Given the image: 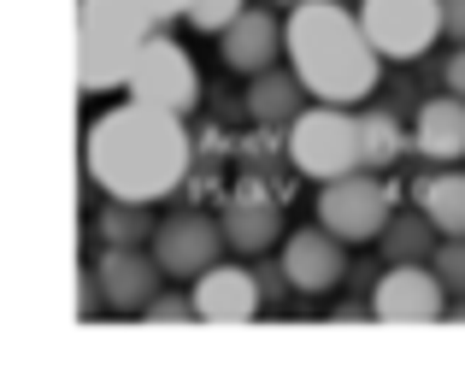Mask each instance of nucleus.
Masks as SVG:
<instances>
[{
	"label": "nucleus",
	"mask_w": 465,
	"mask_h": 389,
	"mask_svg": "<svg viewBox=\"0 0 465 389\" xmlns=\"http://www.w3.org/2000/svg\"><path fill=\"white\" fill-rule=\"evenodd\" d=\"M83 172L101 194L118 201H165L189 172V130L183 113L148 101H124L83 130Z\"/></svg>",
	"instance_id": "obj_1"
},
{
	"label": "nucleus",
	"mask_w": 465,
	"mask_h": 389,
	"mask_svg": "<svg viewBox=\"0 0 465 389\" xmlns=\"http://www.w3.org/2000/svg\"><path fill=\"white\" fill-rule=\"evenodd\" d=\"M289 65L301 71L312 101H336V106H360L377 89L383 54L371 47L360 24V6L341 0H307L289 12Z\"/></svg>",
	"instance_id": "obj_2"
},
{
	"label": "nucleus",
	"mask_w": 465,
	"mask_h": 389,
	"mask_svg": "<svg viewBox=\"0 0 465 389\" xmlns=\"http://www.w3.org/2000/svg\"><path fill=\"white\" fill-rule=\"evenodd\" d=\"M153 30L159 18L148 12V0H77V89H124Z\"/></svg>",
	"instance_id": "obj_3"
},
{
	"label": "nucleus",
	"mask_w": 465,
	"mask_h": 389,
	"mask_svg": "<svg viewBox=\"0 0 465 389\" xmlns=\"http://www.w3.org/2000/svg\"><path fill=\"white\" fill-rule=\"evenodd\" d=\"M289 160L307 172L312 184H336V177L360 172V113L336 101H312L307 113L289 125Z\"/></svg>",
	"instance_id": "obj_4"
},
{
	"label": "nucleus",
	"mask_w": 465,
	"mask_h": 389,
	"mask_svg": "<svg viewBox=\"0 0 465 389\" xmlns=\"http://www.w3.org/2000/svg\"><path fill=\"white\" fill-rule=\"evenodd\" d=\"M389 218H395V189L383 184V172H348L336 177V184L318 189V224L336 230L341 242H377L389 230Z\"/></svg>",
	"instance_id": "obj_5"
},
{
	"label": "nucleus",
	"mask_w": 465,
	"mask_h": 389,
	"mask_svg": "<svg viewBox=\"0 0 465 389\" xmlns=\"http://www.w3.org/2000/svg\"><path fill=\"white\" fill-rule=\"evenodd\" d=\"M360 24L371 35V47L395 65L424 59L442 42V0H360Z\"/></svg>",
	"instance_id": "obj_6"
},
{
	"label": "nucleus",
	"mask_w": 465,
	"mask_h": 389,
	"mask_svg": "<svg viewBox=\"0 0 465 389\" xmlns=\"http://www.w3.org/2000/svg\"><path fill=\"white\" fill-rule=\"evenodd\" d=\"M124 89H130V101L165 106V113H194V106H201V71H194L189 47H183L177 35L153 30Z\"/></svg>",
	"instance_id": "obj_7"
},
{
	"label": "nucleus",
	"mask_w": 465,
	"mask_h": 389,
	"mask_svg": "<svg viewBox=\"0 0 465 389\" xmlns=\"http://www.w3.org/2000/svg\"><path fill=\"white\" fill-rule=\"evenodd\" d=\"M448 284L436 277L430 260H407V265H383V277L371 284V313L383 324H436L448 313Z\"/></svg>",
	"instance_id": "obj_8"
},
{
	"label": "nucleus",
	"mask_w": 465,
	"mask_h": 389,
	"mask_svg": "<svg viewBox=\"0 0 465 389\" xmlns=\"http://www.w3.org/2000/svg\"><path fill=\"white\" fill-rule=\"evenodd\" d=\"M224 242H230L224 218H213V213H177L153 230V254L165 265V277H177V284H189L206 265L224 260Z\"/></svg>",
	"instance_id": "obj_9"
},
{
	"label": "nucleus",
	"mask_w": 465,
	"mask_h": 389,
	"mask_svg": "<svg viewBox=\"0 0 465 389\" xmlns=\"http://www.w3.org/2000/svg\"><path fill=\"white\" fill-rule=\"evenodd\" d=\"M289 54V18H277V6H248L224 35H218V59L236 77H260Z\"/></svg>",
	"instance_id": "obj_10"
},
{
	"label": "nucleus",
	"mask_w": 465,
	"mask_h": 389,
	"mask_svg": "<svg viewBox=\"0 0 465 389\" xmlns=\"http://www.w3.org/2000/svg\"><path fill=\"white\" fill-rule=\"evenodd\" d=\"M260 307H265L260 272H248L236 260H218L194 277V313H201V324H248Z\"/></svg>",
	"instance_id": "obj_11"
},
{
	"label": "nucleus",
	"mask_w": 465,
	"mask_h": 389,
	"mask_svg": "<svg viewBox=\"0 0 465 389\" xmlns=\"http://www.w3.org/2000/svg\"><path fill=\"white\" fill-rule=\"evenodd\" d=\"M283 272H289V289H301V295H330L348 277V242L324 224L295 230L283 242Z\"/></svg>",
	"instance_id": "obj_12"
},
{
	"label": "nucleus",
	"mask_w": 465,
	"mask_h": 389,
	"mask_svg": "<svg viewBox=\"0 0 465 389\" xmlns=\"http://www.w3.org/2000/svg\"><path fill=\"white\" fill-rule=\"evenodd\" d=\"M94 272H101V289H106L113 313H142L165 289V265H159L153 248H101Z\"/></svg>",
	"instance_id": "obj_13"
},
{
	"label": "nucleus",
	"mask_w": 465,
	"mask_h": 389,
	"mask_svg": "<svg viewBox=\"0 0 465 389\" xmlns=\"http://www.w3.org/2000/svg\"><path fill=\"white\" fill-rule=\"evenodd\" d=\"M412 148L430 165L465 160V101L460 95H436V101L419 106V118H412Z\"/></svg>",
	"instance_id": "obj_14"
},
{
	"label": "nucleus",
	"mask_w": 465,
	"mask_h": 389,
	"mask_svg": "<svg viewBox=\"0 0 465 389\" xmlns=\"http://www.w3.org/2000/svg\"><path fill=\"white\" fill-rule=\"evenodd\" d=\"M307 83H301V71L289 65V71H260L253 77V89H248V118L253 125H265V130H289L301 113H307Z\"/></svg>",
	"instance_id": "obj_15"
},
{
	"label": "nucleus",
	"mask_w": 465,
	"mask_h": 389,
	"mask_svg": "<svg viewBox=\"0 0 465 389\" xmlns=\"http://www.w3.org/2000/svg\"><path fill=\"white\" fill-rule=\"evenodd\" d=\"M277 230H283V218H277V206L265 201V194H230L224 236H230L236 254H265L277 242Z\"/></svg>",
	"instance_id": "obj_16"
},
{
	"label": "nucleus",
	"mask_w": 465,
	"mask_h": 389,
	"mask_svg": "<svg viewBox=\"0 0 465 389\" xmlns=\"http://www.w3.org/2000/svg\"><path fill=\"white\" fill-rule=\"evenodd\" d=\"M436 242H442V230L430 224V213H424V206H412V213H395V218H389V230L377 236V248H383V265H407V260H430Z\"/></svg>",
	"instance_id": "obj_17"
},
{
	"label": "nucleus",
	"mask_w": 465,
	"mask_h": 389,
	"mask_svg": "<svg viewBox=\"0 0 465 389\" xmlns=\"http://www.w3.org/2000/svg\"><path fill=\"white\" fill-rule=\"evenodd\" d=\"M412 201L430 213L442 236H465V172H430L412 184Z\"/></svg>",
	"instance_id": "obj_18"
},
{
	"label": "nucleus",
	"mask_w": 465,
	"mask_h": 389,
	"mask_svg": "<svg viewBox=\"0 0 465 389\" xmlns=\"http://www.w3.org/2000/svg\"><path fill=\"white\" fill-rule=\"evenodd\" d=\"M153 213L148 201H118V194H106L101 218H94V236L106 242V248H153Z\"/></svg>",
	"instance_id": "obj_19"
},
{
	"label": "nucleus",
	"mask_w": 465,
	"mask_h": 389,
	"mask_svg": "<svg viewBox=\"0 0 465 389\" xmlns=\"http://www.w3.org/2000/svg\"><path fill=\"white\" fill-rule=\"evenodd\" d=\"M407 130H401V118L389 113V106H360V160L365 172H389V165L407 154Z\"/></svg>",
	"instance_id": "obj_20"
},
{
	"label": "nucleus",
	"mask_w": 465,
	"mask_h": 389,
	"mask_svg": "<svg viewBox=\"0 0 465 389\" xmlns=\"http://www.w3.org/2000/svg\"><path fill=\"white\" fill-rule=\"evenodd\" d=\"M430 265H436V277L448 284V295H465V236H442L436 254H430Z\"/></svg>",
	"instance_id": "obj_21"
},
{
	"label": "nucleus",
	"mask_w": 465,
	"mask_h": 389,
	"mask_svg": "<svg viewBox=\"0 0 465 389\" xmlns=\"http://www.w3.org/2000/svg\"><path fill=\"white\" fill-rule=\"evenodd\" d=\"M142 319L148 324H177V319H201L194 313V289H159V295L142 307Z\"/></svg>",
	"instance_id": "obj_22"
},
{
	"label": "nucleus",
	"mask_w": 465,
	"mask_h": 389,
	"mask_svg": "<svg viewBox=\"0 0 465 389\" xmlns=\"http://www.w3.org/2000/svg\"><path fill=\"white\" fill-rule=\"evenodd\" d=\"M442 89L465 101V42H454V54L442 59Z\"/></svg>",
	"instance_id": "obj_23"
},
{
	"label": "nucleus",
	"mask_w": 465,
	"mask_h": 389,
	"mask_svg": "<svg viewBox=\"0 0 465 389\" xmlns=\"http://www.w3.org/2000/svg\"><path fill=\"white\" fill-rule=\"evenodd\" d=\"M442 30L448 42H465V0H442Z\"/></svg>",
	"instance_id": "obj_24"
},
{
	"label": "nucleus",
	"mask_w": 465,
	"mask_h": 389,
	"mask_svg": "<svg viewBox=\"0 0 465 389\" xmlns=\"http://www.w3.org/2000/svg\"><path fill=\"white\" fill-rule=\"evenodd\" d=\"M189 6H194V0H148V12H153L159 24H171V18H189Z\"/></svg>",
	"instance_id": "obj_25"
},
{
	"label": "nucleus",
	"mask_w": 465,
	"mask_h": 389,
	"mask_svg": "<svg viewBox=\"0 0 465 389\" xmlns=\"http://www.w3.org/2000/svg\"><path fill=\"white\" fill-rule=\"evenodd\" d=\"M272 6H283V12H295V6H307V0H272Z\"/></svg>",
	"instance_id": "obj_26"
}]
</instances>
